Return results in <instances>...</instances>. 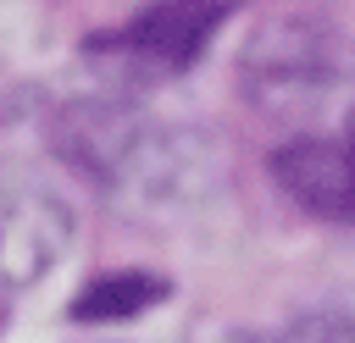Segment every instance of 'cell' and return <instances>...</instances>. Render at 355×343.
I'll return each instance as SVG.
<instances>
[{
  "instance_id": "5b68a950",
  "label": "cell",
  "mask_w": 355,
  "mask_h": 343,
  "mask_svg": "<svg viewBox=\"0 0 355 343\" xmlns=\"http://www.w3.org/2000/svg\"><path fill=\"white\" fill-rule=\"evenodd\" d=\"M272 343H355V315H344V310H311V315L288 321Z\"/></svg>"
},
{
  "instance_id": "277c9868",
  "label": "cell",
  "mask_w": 355,
  "mask_h": 343,
  "mask_svg": "<svg viewBox=\"0 0 355 343\" xmlns=\"http://www.w3.org/2000/svg\"><path fill=\"white\" fill-rule=\"evenodd\" d=\"M166 299V282L150 277V271H111L100 282L83 288V299L72 304V321H128L150 304Z\"/></svg>"
},
{
  "instance_id": "6da1fadb",
  "label": "cell",
  "mask_w": 355,
  "mask_h": 343,
  "mask_svg": "<svg viewBox=\"0 0 355 343\" xmlns=\"http://www.w3.org/2000/svg\"><path fill=\"white\" fill-rule=\"evenodd\" d=\"M72 243V210L55 188L0 172V299L44 282Z\"/></svg>"
},
{
  "instance_id": "7a4b0ae2",
  "label": "cell",
  "mask_w": 355,
  "mask_h": 343,
  "mask_svg": "<svg viewBox=\"0 0 355 343\" xmlns=\"http://www.w3.org/2000/svg\"><path fill=\"white\" fill-rule=\"evenodd\" d=\"M233 6H239V0H155V6H144L128 28L105 33L94 50H111V55L144 66V72H183V66L205 50V39L216 33V22H222Z\"/></svg>"
},
{
  "instance_id": "3957f363",
  "label": "cell",
  "mask_w": 355,
  "mask_h": 343,
  "mask_svg": "<svg viewBox=\"0 0 355 343\" xmlns=\"http://www.w3.org/2000/svg\"><path fill=\"white\" fill-rule=\"evenodd\" d=\"M272 177L300 210L322 221H355V127L283 144L272 155Z\"/></svg>"
}]
</instances>
